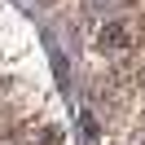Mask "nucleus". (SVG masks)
Returning a JSON list of instances; mask_svg holds the SVG:
<instances>
[{"mask_svg":"<svg viewBox=\"0 0 145 145\" xmlns=\"http://www.w3.org/2000/svg\"><path fill=\"white\" fill-rule=\"evenodd\" d=\"M79 127H84V136H88V141L97 136V119H92V114H79Z\"/></svg>","mask_w":145,"mask_h":145,"instance_id":"nucleus-1","label":"nucleus"}]
</instances>
